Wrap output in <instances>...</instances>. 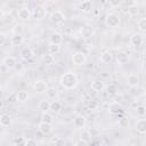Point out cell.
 <instances>
[{
    "instance_id": "cell-17",
    "label": "cell",
    "mask_w": 146,
    "mask_h": 146,
    "mask_svg": "<svg viewBox=\"0 0 146 146\" xmlns=\"http://www.w3.org/2000/svg\"><path fill=\"white\" fill-rule=\"evenodd\" d=\"M38 128H39V131H40L41 133H43V135H48V133H50L51 130H52L51 124H50V123H47V122H43V121H41V122L39 123Z\"/></svg>"
},
{
    "instance_id": "cell-21",
    "label": "cell",
    "mask_w": 146,
    "mask_h": 146,
    "mask_svg": "<svg viewBox=\"0 0 146 146\" xmlns=\"http://www.w3.org/2000/svg\"><path fill=\"white\" fill-rule=\"evenodd\" d=\"M24 41V38H23V34H13V36L10 38V43L13 47H16V46H21Z\"/></svg>"
},
{
    "instance_id": "cell-48",
    "label": "cell",
    "mask_w": 146,
    "mask_h": 146,
    "mask_svg": "<svg viewBox=\"0 0 146 146\" xmlns=\"http://www.w3.org/2000/svg\"><path fill=\"white\" fill-rule=\"evenodd\" d=\"M143 70H144V71H146V60L143 63Z\"/></svg>"
},
{
    "instance_id": "cell-19",
    "label": "cell",
    "mask_w": 146,
    "mask_h": 146,
    "mask_svg": "<svg viewBox=\"0 0 146 146\" xmlns=\"http://www.w3.org/2000/svg\"><path fill=\"white\" fill-rule=\"evenodd\" d=\"M104 88H105V84H104V82H103L102 80L96 79V80H94V81L91 82V89H92L94 91H96V92L103 91Z\"/></svg>"
},
{
    "instance_id": "cell-45",
    "label": "cell",
    "mask_w": 146,
    "mask_h": 146,
    "mask_svg": "<svg viewBox=\"0 0 146 146\" xmlns=\"http://www.w3.org/2000/svg\"><path fill=\"white\" fill-rule=\"evenodd\" d=\"M36 144H38L36 139H33V138H27L26 139V143H25V145H27V146H30V145H36Z\"/></svg>"
},
{
    "instance_id": "cell-35",
    "label": "cell",
    "mask_w": 146,
    "mask_h": 146,
    "mask_svg": "<svg viewBox=\"0 0 146 146\" xmlns=\"http://www.w3.org/2000/svg\"><path fill=\"white\" fill-rule=\"evenodd\" d=\"M98 107H99V104L97 100H90L88 103V110H90V111H96V110H98Z\"/></svg>"
},
{
    "instance_id": "cell-46",
    "label": "cell",
    "mask_w": 146,
    "mask_h": 146,
    "mask_svg": "<svg viewBox=\"0 0 146 146\" xmlns=\"http://www.w3.org/2000/svg\"><path fill=\"white\" fill-rule=\"evenodd\" d=\"M5 41H6V33H5V32H1V33H0V43L3 44Z\"/></svg>"
},
{
    "instance_id": "cell-50",
    "label": "cell",
    "mask_w": 146,
    "mask_h": 146,
    "mask_svg": "<svg viewBox=\"0 0 146 146\" xmlns=\"http://www.w3.org/2000/svg\"><path fill=\"white\" fill-rule=\"evenodd\" d=\"M144 98H145V100H146V94H145V96H144Z\"/></svg>"
},
{
    "instance_id": "cell-12",
    "label": "cell",
    "mask_w": 146,
    "mask_h": 146,
    "mask_svg": "<svg viewBox=\"0 0 146 146\" xmlns=\"http://www.w3.org/2000/svg\"><path fill=\"white\" fill-rule=\"evenodd\" d=\"M13 124V119L9 114H6V113H2L0 115V125L2 128H10Z\"/></svg>"
},
{
    "instance_id": "cell-30",
    "label": "cell",
    "mask_w": 146,
    "mask_h": 146,
    "mask_svg": "<svg viewBox=\"0 0 146 146\" xmlns=\"http://www.w3.org/2000/svg\"><path fill=\"white\" fill-rule=\"evenodd\" d=\"M11 32H13V34H23V32H24V26H23V24H19V23L15 24V25L11 27Z\"/></svg>"
},
{
    "instance_id": "cell-47",
    "label": "cell",
    "mask_w": 146,
    "mask_h": 146,
    "mask_svg": "<svg viewBox=\"0 0 146 146\" xmlns=\"http://www.w3.org/2000/svg\"><path fill=\"white\" fill-rule=\"evenodd\" d=\"M52 143H54V144H59V145H60V144H64V141L60 140V139H54Z\"/></svg>"
},
{
    "instance_id": "cell-22",
    "label": "cell",
    "mask_w": 146,
    "mask_h": 146,
    "mask_svg": "<svg viewBox=\"0 0 146 146\" xmlns=\"http://www.w3.org/2000/svg\"><path fill=\"white\" fill-rule=\"evenodd\" d=\"M80 8H81V10H82L83 13H86V14L91 13V11H92V3H91L90 0H83V1L81 2V5H80Z\"/></svg>"
},
{
    "instance_id": "cell-29",
    "label": "cell",
    "mask_w": 146,
    "mask_h": 146,
    "mask_svg": "<svg viewBox=\"0 0 146 146\" xmlns=\"http://www.w3.org/2000/svg\"><path fill=\"white\" fill-rule=\"evenodd\" d=\"M106 92L108 96H115L117 94V87L114 83H111L106 87Z\"/></svg>"
},
{
    "instance_id": "cell-11",
    "label": "cell",
    "mask_w": 146,
    "mask_h": 146,
    "mask_svg": "<svg viewBox=\"0 0 146 146\" xmlns=\"http://www.w3.org/2000/svg\"><path fill=\"white\" fill-rule=\"evenodd\" d=\"M2 65H5L7 67V70H13L17 65V60L14 56H6L2 59Z\"/></svg>"
},
{
    "instance_id": "cell-4",
    "label": "cell",
    "mask_w": 146,
    "mask_h": 146,
    "mask_svg": "<svg viewBox=\"0 0 146 146\" xmlns=\"http://www.w3.org/2000/svg\"><path fill=\"white\" fill-rule=\"evenodd\" d=\"M32 14H33V17L35 19L41 21V19H43L47 16V8L44 6H42V5H38V6L34 7Z\"/></svg>"
},
{
    "instance_id": "cell-36",
    "label": "cell",
    "mask_w": 146,
    "mask_h": 146,
    "mask_svg": "<svg viewBox=\"0 0 146 146\" xmlns=\"http://www.w3.org/2000/svg\"><path fill=\"white\" fill-rule=\"evenodd\" d=\"M88 132H89V135L91 136V138L99 136V130H98L97 128H95V127H90V128L88 129Z\"/></svg>"
},
{
    "instance_id": "cell-23",
    "label": "cell",
    "mask_w": 146,
    "mask_h": 146,
    "mask_svg": "<svg viewBox=\"0 0 146 146\" xmlns=\"http://www.w3.org/2000/svg\"><path fill=\"white\" fill-rule=\"evenodd\" d=\"M128 59H129V56H128V54L125 52V51H119L117 52V55H116V60H117V63L120 64V65H123V64H125L127 62H128Z\"/></svg>"
},
{
    "instance_id": "cell-26",
    "label": "cell",
    "mask_w": 146,
    "mask_h": 146,
    "mask_svg": "<svg viewBox=\"0 0 146 146\" xmlns=\"http://www.w3.org/2000/svg\"><path fill=\"white\" fill-rule=\"evenodd\" d=\"M46 95H47L48 99H55L58 96V90L55 87H48V89L46 91Z\"/></svg>"
},
{
    "instance_id": "cell-32",
    "label": "cell",
    "mask_w": 146,
    "mask_h": 146,
    "mask_svg": "<svg viewBox=\"0 0 146 146\" xmlns=\"http://www.w3.org/2000/svg\"><path fill=\"white\" fill-rule=\"evenodd\" d=\"M25 143H26V138L25 137H16L13 141V145L15 146H25Z\"/></svg>"
},
{
    "instance_id": "cell-41",
    "label": "cell",
    "mask_w": 146,
    "mask_h": 146,
    "mask_svg": "<svg viewBox=\"0 0 146 146\" xmlns=\"http://www.w3.org/2000/svg\"><path fill=\"white\" fill-rule=\"evenodd\" d=\"M119 123H120V125H121V127H128V125H129V120H128L127 117L122 116V117H120Z\"/></svg>"
},
{
    "instance_id": "cell-9",
    "label": "cell",
    "mask_w": 146,
    "mask_h": 146,
    "mask_svg": "<svg viewBox=\"0 0 146 146\" xmlns=\"http://www.w3.org/2000/svg\"><path fill=\"white\" fill-rule=\"evenodd\" d=\"M32 15H33V14L31 13V10H30L27 7H22V8H19L18 11H17V16H18V18L22 19V21H27V19H30Z\"/></svg>"
},
{
    "instance_id": "cell-28",
    "label": "cell",
    "mask_w": 146,
    "mask_h": 146,
    "mask_svg": "<svg viewBox=\"0 0 146 146\" xmlns=\"http://www.w3.org/2000/svg\"><path fill=\"white\" fill-rule=\"evenodd\" d=\"M41 121L52 124V123H54V116L49 113V111H47V112H42V114H41Z\"/></svg>"
},
{
    "instance_id": "cell-33",
    "label": "cell",
    "mask_w": 146,
    "mask_h": 146,
    "mask_svg": "<svg viewBox=\"0 0 146 146\" xmlns=\"http://www.w3.org/2000/svg\"><path fill=\"white\" fill-rule=\"evenodd\" d=\"M54 60H55L54 55H51L50 52H48L47 55H44V56H43V62H44V64H46V65H51V64L54 63Z\"/></svg>"
},
{
    "instance_id": "cell-15",
    "label": "cell",
    "mask_w": 146,
    "mask_h": 146,
    "mask_svg": "<svg viewBox=\"0 0 146 146\" xmlns=\"http://www.w3.org/2000/svg\"><path fill=\"white\" fill-rule=\"evenodd\" d=\"M63 40H64V39H63V35H62L60 33H58V32L52 33V34L50 35V38H49L50 44H56V46H62Z\"/></svg>"
},
{
    "instance_id": "cell-52",
    "label": "cell",
    "mask_w": 146,
    "mask_h": 146,
    "mask_svg": "<svg viewBox=\"0 0 146 146\" xmlns=\"http://www.w3.org/2000/svg\"><path fill=\"white\" fill-rule=\"evenodd\" d=\"M145 107H146V105H145Z\"/></svg>"
},
{
    "instance_id": "cell-43",
    "label": "cell",
    "mask_w": 146,
    "mask_h": 146,
    "mask_svg": "<svg viewBox=\"0 0 146 146\" xmlns=\"http://www.w3.org/2000/svg\"><path fill=\"white\" fill-rule=\"evenodd\" d=\"M123 0H108V3L112 6V7H119L121 3H122Z\"/></svg>"
},
{
    "instance_id": "cell-49",
    "label": "cell",
    "mask_w": 146,
    "mask_h": 146,
    "mask_svg": "<svg viewBox=\"0 0 146 146\" xmlns=\"http://www.w3.org/2000/svg\"><path fill=\"white\" fill-rule=\"evenodd\" d=\"M99 1H100L102 3H105V2H106V1H108V0H99Z\"/></svg>"
},
{
    "instance_id": "cell-7",
    "label": "cell",
    "mask_w": 146,
    "mask_h": 146,
    "mask_svg": "<svg viewBox=\"0 0 146 146\" xmlns=\"http://www.w3.org/2000/svg\"><path fill=\"white\" fill-rule=\"evenodd\" d=\"M47 89H48V84L44 80H36L33 83V90L38 94H43L47 91Z\"/></svg>"
},
{
    "instance_id": "cell-44",
    "label": "cell",
    "mask_w": 146,
    "mask_h": 146,
    "mask_svg": "<svg viewBox=\"0 0 146 146\" xmlns=\"http://www.w3.org/2000/svg\"><path fill=\"white\" fill-rule=\"evenodd\" d=\"M123 2H124V6L128 7V8L137 5V3H136V0H123Z\"/></svg>"
},
{
    "instance_id": "cell-8",
    "label": "cell",
    "mask_w": 146,
    "mask_h": 146,
    "mask_svg": "<svg viewBox=\"0 0 146 146\" xmlns=\"http://www.w3.org/2000/svg\"><path fill=\"white\" fill-rule=\"evenodd\" d=\"M139 82H140V79H139V75H137L136 73H130L128 76H127V84L131 88H136L139 86Z\"/></svg>"
},
{
    "instance_id": "cell-51",
    "label": "cell",
    "mask_w": 146,
    "mask_h": 146,
    "mask_svg": "<svg viewBox=\"0 0 146 146\" xmlns=\"http://www.w3.org/2000/svg\"><path fill=\"white\" fill-rule=\"evenodd\" d=\"M57 1H63V0H57Z\"/></svg>"
},
{
    "instance_id": "cell-2",
    "label": "cell",
    "mask_w": 146,
    "mask_h": 146,
    "mask_svg": "<svg viewBox=\"0 0 146 146\" xmlns=\"http://www.w3.org/2000/svg\"><path fill=\"white\" fill-rule=\"evenodd\" d=\"M121 23V18L117 14L115 13H110L106 15V18H105V24L108 26V27H117Z\"/></svg>"
},
{
    "instance_id": "cell-6",
    "label": "cell",
    "mask_w": 146,
    "mask_h": 146,
    "mask_svg": "<svg viewBox=\"0 0 146 146\" xmlns=\"http://www.w3.org/2000/svg\"><path fill=\"white\" fill-rule=\"evenodd\" d=\"M80 35L83 39H89L94 35V27L89 24H84L80 27Z\"/></svg>"
},
{
    "instance_id": "cell-18",
    "label": "cell",
    "mask_w": 146,
    "mask_h": 146,
    "mask_svg": "<svg viewBox=\"0 0 146 146\" xmlns=\"http://www.w3.org/2000/svg\"><path fill=\"white\" fill-rule=\"evenodd\" d=\"M99 60H100L102 63H104V64H108V63H111V62L113 60V54H112L111 51H108V50L103 51V52L100 54Z\"/></svg>"
},
{
    "instance_id": "cell-14",
    "label": "cell",
    "mask_w": 146,
    "mask_h": 146,
    "mask_svg": "<svg viewBox=\"0 0 146 146\" xmlns=\"http://www.w3.org/2000/svg\"><path fill=\"white\" fill-rule=\"evenodd\" d=\"M143 42H144V38L140 33H133L130 36V43L133 47H139L143 44Z\"/></svg>"
},
{
    "instance_id": "cell-1",
    "label": "cell",
    "mask_w": 146,
    "mask_h": 146,
    "mask_svg": "<svg viewBox=\"0 0 146 146\" xmlns=\"http://www.w3.org/2000/svg\"><path fill=\"white\" fill-rule=\"evenodd\" d=\"M78 84H79V78L72 71L63 73L59 78V86L66 90H73L78 87Z\"/></svg>"
},
{
    "instance_id": "cell-42",
    "label": "cell",
    "mask_w": 146,
    "mask_h": 146,
    "mask_svg": "<svg viewBox=\"0 0 146 146\" xmlns=\"http://www.w3.org/2000/svg\"><path fill=\"white\" fill-rule=\"evenodd\" d=\"M81 138H83V139H86L87 141H89V140L91 139V136L89 135L88 130H84V131H82V132H81Z\"/></svg>"
},
{
    "instance_id": "cell-16",
    "label": "cell",
    "mask_w": 146,
    "mask_h": 146,
    "mask_svg": "<svg viewBox=\"0 0 146 146\" xmlns=\"http://www.w3.org/2000/svg\"><path fill=\"white\" fill-rule=\"evenodd\" d=\"M108 111H110L112 114L117 115V114H120V113H123V107H122V105H121L120 103L114 102V103H112V104L110 105Z\"/></svg>"
},
{
    "instance_id": "cell-24",
    "label": "cell",
    "mask_w": 146,
    "mask_h": 146,
    "mask_svg": "<svg viewBox=\"0 0 146 146\" xmlns=\"http://www.w3.org/2000/svg\"><path fill=\"white\" fill-rule=\"evenodd\" d=\"M16 97H17V102H19V103H25V102L27 100V98H29V94H27V91H25V90H18V91L16 92Z\"/></svg>"
},
{
    "instance_id": "cell-40",
    "label": "cell",
    "mask_w": 146,
    "mask_h": 146,
    "mask_svg": "<svg viewBox=\"0 0 146 146\" xmlns=\"http://www.w3.org/2000/svg\"><path fill=\"white\" fill-rule=\"evenodd\" d=\"M7 100H8V103H10V104H14V103H16V102H17V97H16V94H10V95L7 97Z\"/></svg>"
},
{
    "instance_id": "cell-5",
    "label": "cell",
    "mask_w": 146,
    "mask_h": 146,
    "mask_svg": "<svg viewBox=\"0 0 146 146\" xmlns=\"http://www.w3.org/2000/svg\"><path fill=\"white\" fill-rule=\"evenodd\" d=\"M49 19H50V22H51L52 24H60V23L64 22L65 15H64V13H63L62 10H54V11L50 14Z\"/></svg>"
},
{
    "instance_id": "cell-37",
    "label": "cell",
    "mask_w": 146,
    "mask_h": 146,
    "mask_svg": "<svg viewBox=\"0 0 146 146\" xmlns=\"http://www.w3.org/2000/svg\"><path fill=\"white\" fill-rule=\"evenodd\" d=\"M128 14H129L130 16L137 15V14H138V7H137V5H136V6H132V7H129V8H128Z\"/></svg>"
},
{
    "instance_id": "cell-20",
    "label": "cell",
    "mask_w": 146,
    "mask_h": 146,
    "mask_svg": "<svg viewBox=\"0 0 146 146\" xmlns=\"http://www.w3.org/2000/svg\"><path fill=\"white\" fill-rule=\"evenodd\" d=\"M33 55H34L33 50L31 48H29V47L22 49V51H21V58L24 59V60H30L33 57Z\"/></svg>"
},
{
    "instance_id": "cell-27",
    "label": "cell",
    "mask_w": 146,
    "mask_h": 146,
    "mask_svg": "<svg viewBox=\"0 0 146 146\" xmlns=\"http://www.w3.org/2000/svg\"><path fill=\"white\" fill-rule=\"evenodd\" d=\"M62 110V103L59 100H52L50 102V111H52L54 113H58Z\"/></svg>"
},
{
    "instance_id": "cell-34",
    "label": "cell",
    "mask_w": 146,
    "mask_h": 146,
    "mask_svg": "<svg viewBox=\"0 0 146 146\" xmlns=\"http://www.w3.org/2000/svg\"><path fill=\"white\" fill-rule=\"evenodd\" d=\"M60 50V46H56V44H49L48 47V51L51 54V55H57Z\"/></svg>"
},
{
    "instance_id": "cell-10",
    "label": "cell",
    "mask_w": 146,
    "mask_h": 146,
    "mask_svg": "<svg viewBox=\"0 0 146 146\" xmlns=\"http://www.w3.org/2000/svg\"><path fill=\"white\" fill-rule=\"evenodd\" d=\"M73 124H74V127L78 128V129H83V128L86 127V124H87V119H86V116L82 115V114L76 115V116L74 117V120H73Z\"/></svg>"
},
{
    "instance_id": "cell-31",
    "label": "cell",
    "mask_w": 146,
    "mask_h": 146,
    "mask_svg": "<svg viewBox=\"0 0 146 146\" xmlns=\"http://www.w3.org/2000/svg\"><path fill=\"white\" fill-rule=\"evenodd\" d=\"M137 27H138V31H139V32H143V33L146 32V17L140 18V19L138 21Z\"/></svg>"
},
{
    "instance_id": "cell-38",
    "label": "cell",
    "mask_w": 146,
    "mask_h": 146,
    "mask_svg": "<svg viewBox=\"0 0 146 146\" xmlns=\"http://www.w3.org/2000/svg\"><path fill=\"white\" fill-rule=\"evenodd\" d=\"M136 112H137V114H138L139 116H144V115H146V107L143 106V105H140V106L137 107Z\"/></svg>"
},
{
    "instance_id": "cell-25",
    "label": "cell",
    "mask_w": 146,
    "mask_h": 146,
    "mask_svg": "<svg viewBox=\"0 0 146 146\" xmlns=\"http://www.w3.org/2000/svg\"><path fill=\"white\" fill-rule=\"evenodd\" d=\"M38 108H39L41 112L50 111V102H49V100H47V99L40 100V102H39V104H38Z\"/></svg>"
},
{
    "instance_id": "cell-39",
    "label": "cell",
    "mask_w": 146,
    "mask_h": 146,
    "mask_svg": "<svg viewBox=\"0 0 146 146\" xmlns=\"http://www.w3.org/2000/svg\"><path fill=\"white\" fill-rule=\"evenodd\" d=\"M88 144H89V141H87V140L83 139V138H80L79 140H76V141L74 143L75 146H87Z\"/></svg>"
},
{
    "instance_id": "cell-3",
    "label": "cell",
    "mask_w": 146,
    "mask_h": 146,
    "mask_svg": "<svg viewBox=\"0 0 146 146\" xmlns=\"http://www.w3.org/2000/svg\"><path fill=\"white\" fill-rule=\"evenodd\" d=\"M71 60H72V63H73L74 65H76V66H82V65H84V64L87 63V56H86V54L82 52V51H75V52H73L72 56H71Z\"/></svg>"
},
{
    "instance_id": "cell-13",
    "label": "cell",
    "mask_w": 146,
    "mask_h": 146,
    "mask_svg": "<svg viewBox=\"0 0 146 146\" xmlns=\"http://www.w3.org/2000/svg\"><path fill=\"white\" fill-rule=\"evenodd\" d=\"M135 129L140 135H146V119H139L135 123Z\"/></svg>"
}]
</instances>
